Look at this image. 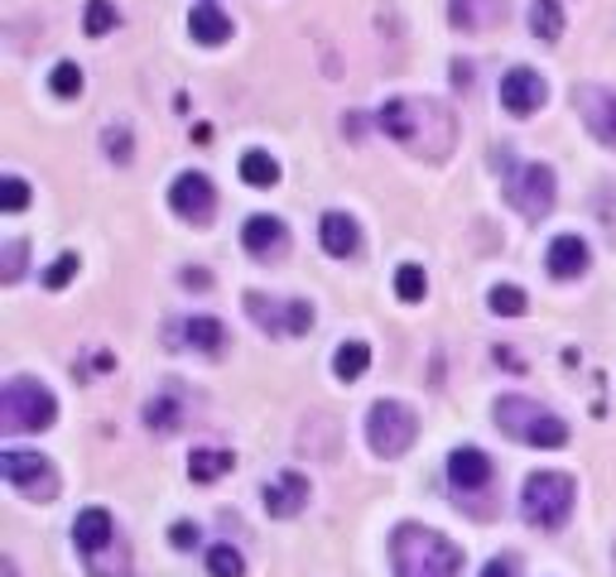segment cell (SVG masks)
Here are the masks:
<instances>
[{"mask_svg":"<svg viewBox=\"0 0 616 577\" xmlns=\"http://www.w3.org/2000/svg\"><path fill=\"white\" fill-rule=\"evenodd\" d=\"M309 505V476L299 472H280L265 486V510L275 515V520H289V515H299Z\"/></svg>","mask_w":616,"mask_h":577,"instance_id":"cell-13","label":"cell"},{"mask_svg":"<svg viewBox=\"0 0 616 577\" xmlns=\"http://www.w3.org/2000/svg\"><path fill=\"white\" fill-rule=\"evenodd\" d=\"M487 308L501 313V318H521V313L530 308V298H525L521 284H497V288L487 294Z\"/></svg>","mask_w":616,"mask_h":577,"instance_id":"cell-25","label":"cell"},{"mask_svg":"<svg viewBox=\"0 0 616 577\" xmlns=\"http://www.w3.org/2000/svg\"><path fill=\"white\" fill-rule=\"evenodd\" d=\"M309 328H313V308L304 304V298H289V332L304 337Z\"/></svg>","mask_w":616,"mask_h":577,"instance_id":"cell-36","label":"cell"},{"mask_svg":"<svg viewBox=\"0 0 616 577\" xmlns=\"http://www.w3.org/2000/svg\"><path fill=\"white\" fill-rule=\"evenodd\" d=\"M48 87H54L58 96H78L82 92V68L78 63H58L54 78H48Z\"/></svg>","mask_w":616,"mask_h":577,"instance_id":"cell-32","label":"cell"},{"mask_svg":"<svg viewBox=\"0 0 616 577\" xmlns=\"http://www.w3.org/2000/svg\"><path fill=\"white\" fill-rule=\"evenodd\" d=\"M545 260H549V274H554V280H578V274L588 270V260H593V256H588V240H583V236H554Z\"/></svg>","mask_w":616,"mask_h":577,"instance_id":"cell-15","label":"cell"},{"mask_svg":"<svg viewBox=\"0 0 616 577\" xmlns=\"http://www.w3.org/2000/svg\"><path fill=\"white\" fill-rule=\"evenodd\" d=\"M193 140H198V144H212V126H208V120H202V126H193Z\"/></svg>","mask_w":616,"mask_h":577,"instance_id":"cell-41","label":"cell"},{"mask_svg":"<svg viewBox=\"0 0 616 577\" xmlns=\"http://www.w3.org/2000/svg\"><path fill=\"white\" fill-rule=\"evenodd\" d=\"M102 144H106V154H112V160H120V164L130 160V130H126V126H112Z\"/></svg>","mask_w":616,"mask_h":577,"instance_id":"cell-35","label":"cell"},{"mask_svg":"<svg viewBox=\"0 0 616 577\" xmlns=\"http://www.w3.org/2000/svg\"><path fill=\"white\" fill-rule=\"evenodd\" d=\"M376 120L400 150H409L415 160H433V164L453 150V136H457L449 106L429 102V96H391Z\"/></svg>","mask_w":616,"mask_h":577,"instance_id":"cell-1","label":"cell"},{"mask_svg":"<svg viewBox=\"0 0 616 577\" xmlns=\"http://www.w3.org/2000/svg\"><path fill=\"white\" fill-rule=\"evenodd\" d=\"M361 246V232H357V222L347 212H323V250L328 256H352V250Z\"/></svg>","mask_w":616,"mask_h":577,"instance_id":"cell-19","label":"cell"},{"mask_svg":"<svg viewBox=\"0 0 616 577\" xmlns=\"http://www.w3.org/2000/svg\"><path fill=\"white\" fill-rule=\"evenodd\" d=\"M20 270H24V240H10V246H5V264H0V280L15 284Z\"/></svg>","mask_w":616,"mask_h":577,"instance_id":"cell-34","label":"cell"},{"mask_svg":"<svg viewBox=\"0 0 616 577\" xmlns=\"http://www.w3.org/2000/svg\"><path fill=\"white\" fill-rule=\"evenodd\" d=\"M112 534H116V525H112V515H106L102 505H88V510H82L78 520H72V544L88 553L92 568L102 563V549L112 544Z\"/></svg>","mask_w":616,"mask_h":577,"instance_id":"cell-11","label":"cell"},{"mask_svg":"<svg viewBox=\"0 0 616 577\" xmlns=\"http://www.w3.org/2000/svg\"><path fill=\"white\" fill-rule=\"evenodd\" d=\"M530 34L545 39V44L559 39L563 34V5L559 0H535V5H530Z\"/></svg>","mask_w":616,"mask_h":577,"instance_id":"cell-21","label":"cell"},{"mask_svg":"<svg viewBox=\"0 0 616 577\" xmlns=\"http://www.w3.org/2000/svg\"><path fill=\"white\" fill-rule=\"evenodd\" d=\"M497 424L525 448H563L569 443V424L559 414H549V409H539L535 400H521V395L497 400Z\"/></svg>","mask_w":616,"mask_h":577,"instance_id":"cell-4","label":"cell"},{"mask_svg":"<svg viewBox=\"0 0 616 577\" xmlns=\"http://www.w3.org/2000/svg\"><path fill=\"white\" fill-rule=\"evenodd\" d=\"M54 419H58V400L48 385L20 376L0 390V433H5V438H15V433H39L54 424Z\"/></svg>","mask_w":616,"mask_h":577,"instance_id":"cell-3","label":"cell"},{"mask_svg":"<svg viewBox=\"0 0 616 577\" xmlns=\"http://www.w3.org/2000/svg\"><path fill=\"white\" fill-rule=\"evenodd\" d=\"M208 573L212 577H241L246 563H241V553L232 544H217V549H208Z\"/></svg>","mask_w":616,"mask_h":577,"instance_id":"cell-28","label":"cell"},{"mask_svg":"<svg viewBox=\"0 0 616 577\" xmlns=\"http://www.w3.org/2000/svg\"><path fill=\"white\" fill-rule=\"evenodd\" d=\"M241 178H246L251 188H275L280 184V164H275L265 150H246L241 154Z\"/></svg>","mask_w":616,"mask_h":577,"instance_id":"cell-22","label":"cell"},{"mask_svg":"<svg viewBox=\"0 0 616 577\" xmlns=\"http://www.w3.org/2000/svg\"><path fill=\"white\" fill-rule=\"evenodd\" d=\"M415 433H419V419H415V409H409V404H400V400H376V404H371L367 438H371V448H376L381 457L409 452Z\"/></svg>","mask_w":616,"mask_h":577,"instance_id":"cell-6","label":"cell"},{"mask_svg":"<svg viewBox=\"0 0 616 577\" xmlns=\"http://www.w3.org/2000/svg\"><path fill=\"white\" fill-rule=\"evenodd\" d=\"M453 82H457V87H467V82H473V68H467V63H453Z\"/></svg>","mask_w":616,"mask_h":577,"instance_id":"cell-40","label":"cell"},{"mask_svg":"<svg viewBox=\"0 0 616 577\" xmlns=\"http://www.w3.org/2000/svg\"><path fill=\"white\" fill-rule=\"evenodd\" d=\"M501 106L511 116H535L545 106V78L535 68H511L501 78Z\"/></svg>","mask_w":616,"mask_h":577,"instance_id":"cell-9","label":"cell"},{"mask_svg":"<svg viewBox=\"0 0 616 577\" xmlns=\"http://www.w3.org/2000/svg\"><path fill=\"white\" fill-rule=\"evenodd\" d=\"M449 481L457 491H481L491 481V457L481 448H453L449 452Z\"/></svg>","mask_w":616,"mask_h":577,"instance_id":"cell-14","label":"cell"},{"mask_svg":"<svg viewBox=\"0 0 616 577\" xmlns=\"http://www.w3.org/2000/svg\"><path fill=\"white\" fill-rule=\"evenodd\" d=\"M178 280H184L188 288H208V284H212V274L202 270V264H188V270H178Z\"/></svg>","mask_w":616,"mask_h":577,"instance_id":"cell-38","label":"cell"},{"mask_svg":"<svg viewBox=\"0 0 616 577\" xmlns=\"http://www.w3.org/2000/svg\"><path fill=\"white\" fill-rule=\"evenodd\" d=\"M232 462H236V457L226 448H198L188 457V476L198 481V486H208V481H217L222 472H232Z\"/></svg>","mask_w":616,"mask_h":577,"instance_id":"cell-20","label":"cell"},{"mask_svg":"<svg viewBox=\"0 0 616 577\" xmlns=\"http://www.w3.org/2000/svg\"><path fill=\"white\" fill-rule=\"evenodd\" d=\"M573 496H578L573 476H563V472H535V476L525 481V491H521V510H525L530 525L559 529L563 520H569V510H573Z\"/></svg>","mask_w":616,"mask_h":577,"instance_id":"cell-5","label":"cell"},{"mask_svg":"<svg viewBox=\"0 0 616 577\" xmlns=\"http://www.w3.org/2000/svg\"><path fill=\"white\" fill-rule=\"evenodd\" d=\"M188 34L198 44H208V48L212 44H226V39H232V20H226L222 10L212 5V0H202V5H193V15H188Z\"/></svg>","mask_w":616,"mask_h":577,"instance_id":"cell-18","label":"cell"},{"mask_svg":"<svg viewBox=\"0 0 616 577\" xmlns=\"http://www.w3.org/2000/svg\"><path fill=\"white\" fill-rule=\"evenodd\" d=\"M481 577H515V558H491L487 568H481Z\"/></svg>","mask_w":616,"mask_h":577,"instance_id":"cell-39","label":"cell"},{"mask_svg":"<svg viewBox=\"0 0 616 577\" xmlns=\"http://www.w3.org/2000/svg\"><path fill=\"white\" fill-rule=\"evenodd\" d=\"M578 111H583V126L593 130L602 144H616V92L583 87L578 92Z\"/></svg>","mask_w":616,"mask_h":577,"instance_id":"cell-10","label":"cell"},{"mask_svg":"<svg viewBox=\"0 0 616 577\" xmlns=\"http://www.w3.org/2000/svg\"><path fill=\"white\" fill-rule=\"evenodd\" d=\"M395 294L405 298V304H419V298L429 294V280L419 264H400V274H395Z\"/></svg>","mask_w":616,"mask_h":577,"instance_id":"cell-27","label":"cell"},{"mask_svg":"<svg viewBox=\"0 0 616 577\" xmlns=\"http://www.w3.org/2000/svg\"><path fill=\"white\" fill-rule=\"evenodd\" d=\"M168 544H174V549H193V544H198V525L178 520L174 529H168Z\"/></svg>","mask_w":616,"mask_h":577,"instance_id":"cell-37","label":"cell"},{"mask_svg":"<svg viewBox=\"0 0 616 577\" xmlns=\"http://www.w3.org/2000/svg\"><path fill=\"white\" fill-rule=\"evenodd\" d=\"M367 366H371V346L367 342H342L337 346V356H333L337 380H361L367 376Z\"/></svg>","mask_w":616,"mask_h":577,"instance_id":"cell-23","label":"cell"},{"mask_svg":"<svg viewBox=\"0 0 616 577\" xmlns=\"http://www.w3.org/2000/svg\"><path fill=\"white\" fill-rule=\"evenodd\" d=\"M395 577H463V553L453 539L425 525H400L391 539Z\"/></svg>","mask_w":616,"mask_h":577,"instance_id":"cell-2","label":"cell"},{"mask_svg":"<svg viewBox=\"0 0 616 577\" xmlns=\"http://www.w3.org/2000/svg\"><path fill=\"white\" fill-rule=\"evenodd\" d=\"M0 476H5L24 501H54L58 496V472H54V462L39 457V452L5 448L0 452Z\"/></svg>","mask_w":616,"mask_h":577,"instance_id":"cell-7","label":"cell"},{"mask_svg":"<svg viewBox=\"0 0 616 577\" xmlns=\"http://www.w3.org/2000/svg\"><path fill=\"white\" fill-rule=\"evenodd\" d=\"M184 342L198 346V352H217V346H222V322L217 318H188L184 322Z\"/></svg>","mask_w":616,"mask_h":577,"instance_id":"cell-26","label":"cell"},{"mask_svg":"<svg viewBox=\"0 0 616 577\" xmlns=\"http://www.w3.org/2000/svg\"><path fill=\"white\" fill-rule=\"evenodd\" d=\"M30 208V184L20 174H5L0 178V212H24Z\"/></svg>","mask_w":616,"mask_h":577,"instance_id":"cell-29","label":"cell"},{"mask_svg":"<svg viewBox=\"0 0 616 577\" xmlns=\"http://www.w3.org/2000/svg\"><path fill=\"white\" fill-rule=\"evenodd\" d=\"M144 424H150V428H174L178 424V404L168 400V395L150 400V404H144Z\"/></svg>","mask_w":616,"mask_h":577,"instance_id":"cell-31","label":"cell"},{"mask_svg":"<svg viewBox=\"0 0 616 577\" xmlns=\"http://www.w3.org/2000/svg\"><path fill=\"white\" fill-rule=\"evenodd\" d=\"M505 198L515 202V212L525 216H549L554 208V174L545 164H525L505 178Z\"/></svg>","mask_w":616,"mask_h":577,"instance_id":"cell-8","label":"cell"},{"mask_svg":"<svg viewBox=\"0 0 616 577\" xmlns=\"http://www.w3.org/2000/svg\"><path fill=\"white\" fill-rule=\"evenodd\" d=\"M168 202H174V212L188 216V222H208L217 192H212V184L202 174H184L174 188H168Z\"/></svg>","mask_w":616,"mask_h":577,"instance_id":"cell-12","label":"cell"},{"mask_svg":"<svg viewBox=\"0 0 616 577\" xmlns=\"http://www.w3.org/2000/svg\"><path fill=\"white\" fill-rule=\"evenodd\" d=\"M116 5H106V0H92L88 10H82V30L88 34H106V30H116Z\"/></svg>","mask_w":616,"mask_h":577,"instance_id":"cell-30","label":"cell"},{"mask_svg":"<svg viewBox=\"0 0 616 577\" xmlns=\"http://www.w3.org/2000/svg\"><path fill=\"white\" fill-rule=\"evenodd\" d=\"M72 274H78V250H68V256H58L54 264L44 270V288H63Z\"/></svg>","mask_w":616,"mask_h":577,"instance_id":"cell-33","label":"cell"},{"mask_svg":"<svg viewBox=\"0 0 616 577\" xmlns=\"http://www.w3.org/2000/svg\"><path fill=\"white\" fill-rule=\"evenodd\" d=\"M449 20L453 30H491L497 20H505V0H449Z\"/></svg>","mask_w":616,"mask_h":577,"instance_id":"cell-16","label":"cell"},{"mask_svg":"<svg viewBox=\"0 0 616 577\" xmlns=\"http://www.w3.org/2000/svg\"><path fill=\"white\" fill-rule=\"evenodd\" d=\"M241 246L251 250V256H275V250L284 246V222L280 216H270V212H260V216H251L246 226H241Z\"/></svg>","mask_w":616,"mask_h":577,"instance_id":"cell-17","label":"cell"},{"mask_svg":"<svg viewBox=\"0 0 616 577\" xmlns=\"http://www.w3.org/2000/svg\"><path fill=\"white\" fill-rule=\"evenodd\" d=\"M246 313L265 332H289V304H270L265 294H246Z\"/></svg>","mask_w":616,"mask_h":577,"instance_id":"cell-24","label":"cell"}]
</instances>
